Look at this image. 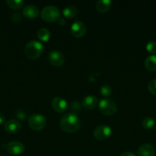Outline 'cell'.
I'll return each mask as SVG.
<instances>
[{
  "mask_svg": "<svg viewBox=\"0 0 156 156\" xmlns=\"http://www.w3.org/2000/svg\"><path fill=\"white\" fill-rule=\"evenodd\" d=\"M98 100L95 96L87 95L83 99V106L87 110H93L97 105Z\"/></svg>",
  "mask_w": 156,
  "mask_h": 156,
  "instance_id": "5bb4252c",
  "label": "cell"
},
{
  "mask_svg": "<svg viewBox=\"0 0 156 156\" xmlns=\"http://www.w3.org/2000/svg\"><path fill=\"white\" fill-rule=\"evenodd\" d=\"M43 44L38 41H32L24 47V54L30 59H35L39 57L43 51Z\"/></svg>",
  "mask_w": 156,
  "mask_h": 156,
  "instance_id": "7a4b0ae2",
  "label": "cell"
},
{
  "mask_svg": "<svg viewBox=\"0 0 156 156\" xmlns=\"http://www.w3.org/2000/svg\"><path fill=\"white\" fill-rule=\"evenodd\" d=\"M5 130L9 134H15L18 133L21 129V124L16 120H9L6 122L4 125Z\"/></svg>",
  "mask_w": 156,
  "mask_h": 156,
  "instance_id": "7c38bea8",
  "label": "cell"
},
{
  "mask_svg": "<svg viewBox=\"0 0 156 156\" xmlns=\"http://www.w3.org/2000/svg\"><path fill=\"white\" fill-rule=\"evenodd\" d=\"M112 2L110 0H99L96 4V10L99 13H106L110 9Z\"/></svg>",
  "mask_w": 156,
  "mask_h": 156,
  "instance_id": "9a60e30c",
  "label": "cell"
},
{
  "mask_svg": "<svg viewBox=\"0 0 156 156\" xmlns=\"http://www.w3.org/2000/svg\"><path fill=\"white\" fill-rule=\"evenodd\" d=\"M8 6L14 10L19 9L24 5V2L21 0H7L6 1Z\"/></svg>",
  "mask_w": 156,
  "mask_h": 156,
  "instance_id": "d6986e66",
  "label": "cell"
},
{
  "mask_svg": "<svg viewBox=\"0 0 156 156\" xmlns=\"http://www.w3.org/2000/svg\"><path fill=\"white\" fill-rule=\"evenodd\" d=\"M70 108L72 111V113L76 114V113L79 112V111L81 110L80 103L78 101H73L71 104H70Z\"/></svg>",
  "mask_w": 156,
  "mask_h": 156,
  "instance_id": "7402d4cb",
  "label": "cell"
},
{
  "mask_svg": "<svg viewBox=\"0 0 156 156\" xmlns=\"http://www.w3.org/2000/svg\"><path fill=\"white\" fill-rule=\"evenodd\" d=\"M58 24H59L60 25H64V24H65V20H64V18H58Z\"/></svg>",
  "mask_w": 156,
  "mask_h": 156,
  "instance_id": "4316f807",
  "label": "cell"
},
{
  "mask_svg": "<svg viewBox=\"0 0 156 156\" xmlns=\"http://www.w3.org/2000/svg\"><path fill=\"white\" fill-rule=\"evenodd\" d=\"M120 156H136V155L130 152H123V153H122Z\"/></svg>",
  "mask_w": 156,
  "mask_h": 156,
  "instance_id": "83f0119b",
  "label": "cell"
},
{
  "mask_svg": "<svg viewBox=\"0 0 156 156\" xmlns=\"http://www.w3.org/2000/svg\"><path fill=\"white\" fill-rule=\"evenodd\" d=\"M16 117H18V118L22 120V119L25 118V114H24V112H22V111H18L16 114Z\"/></svg>",
  "mask_w": 156,
  "mask_h": 156,
  "instance_id": "484cf974",
  "label": "cell"
},
{
  "mask_svg": "<svg viewBox=\"0 0 156 156\" xmlns=\"http://www.w3.org/2000/svg\"><path fill=\"white\" fill-rule=\"evenodd\" d=\"M154 125V119L151 118L150 117H147L144 118L142 120V126L145 129H151Z\"/></svg>",
  "mask_w": 156,
  "mask_h": 156,
  "instance_id": "ffe728a7",
  "label": "cell"
},
{
  "mask_svg": "<svg viewBox=\"0 0 156 156\" xmlns=\"http://www.w3.org/2000/svg\"><path fill=\"white\" fill-rule=\"evenodd\" d=\"M22 14L25 18L29 19H34L39 14V9L35 5H27L23 8Z\"/></svg>",
  "mask_w": 156,
  "mask_h": 156,
  "instance_id": "8fae6325",
  "label": "cell"
},
{
  "mask_svg": "<svg viewBox=\"0 0 156 156\" xmlns=\"http://www.w3.org/2000/svg\"><path fill=\"white\" fill-rule=\"evenodd\" d=\"M99 108L101 112L107 116H112L117 111V105L114 101L104 98L99 101Z\"/></svg>",
  "mask_w": 156,
  "mask_h": 156,
  "instance_id": "5b68a950",
  "label": "cell"
},
{
  "mask_svg": "<svg viewBox=\"0 0 156 156\" xmlns=\"http://www.w3.org/2000/svg\"><path fill=\"white\" fill-rule=\"evenodd\" d=\"M148 89L151 94L156 95V79L150 81L148 84Z\"/></svg>",
  "mask_w": 156,
  "mask_h": 156,
  "instance_id": "603a6c76",
  "label": "cell"
},
{
  "mask_svg": "<svg viewBox=\"0 0 156 156\" xmlns=\"http://www.w3.org/2000/svg\"><path fill=\"white\" fill-rule=\"evenodd\" d=\"M11 18H12V21L18 23L21 20V14L18 13V12H16V13H14L13 15H12Z\"/></svg>",
  "mask_w": 156,
  "mask_h": 156,
  "instance_id": "d4e9b609",
  "label": "cell"
},
{
  "mask_svg": "<svg viewBox=\"0 0 156 156\" xmlns=\"http://www.w3.org/2000/svg\"><path fill=\"white\" fill-rule=\"evenodd\" d=\"M60 126L64 132L72 133L76 132L80 129V120L76 114L73 113H67L61 118Z\"/></svg>",
  "mask_w": 156,
  "mask_h": 156,
  "instance_id": "6da1fadb",
  "label": "cell"
},
{
  "mask_svg": "<svg viewBox=\"0 0 156 156\" xmlns=\"http://www.w3.org/2000/svg\"><path fill=\"white\" fill-rule=\"evenodd\" d=\"M51 106L53 109L58 113H63L67 108V103L63 98L54 97L52 99Z\"/></svg>",
  "mask_w": 156,
  "mask_h": 156,
  "instance_id": "30bf717a",
  "label": "cell"
},
{
  "mask_svg": "<svg viewBox=\"0 0 156 156\" xmlns=\"http://www.w3.org/2000/svg\"><path fill=\"white\" fill-rule=\"evenodd\" d=\"M146 50L151 53H156V42L150 41L146 44Z\"/></svg>",
  "mask_w": 156,
  "mask_h": 156,
  "instance_id": "cb8c5ba5",
  "label": "cell"
},
{
  "mask_svg": "<svg viewBox=\"0 0 156 156\" xmlns=\"http://www.w3.org/2000/svg\"><path fill=\"white\" fill-rule=\"evenodd\" d=\"M145 66L148 71H156V56L151 55L148 56L145 60Z\"/></svg>",
  "mask_w": 156,
  "mask_h": 156,
  "instance_id": "2e32d148",
  "label": "cell"
},
{
  "mask_svg": "<svg viewBox=\"0 0 156 156\" xmlns=\"http://www.w3.org/2000/svg\"><path fill=\"white\" fill-rule=\"evenodd\" d=\"M47 120L42 114H34L29 117L28 125L34 130H41L45 127Z\"/></svg>",
  "mask_w": 156,
  "mask_h": 156,
  "instance_id": "277c9868",
  "label": "cell"
},
{
  "mask_svg": "<svg viewBox=\"0 0 156 156\" xmlns=\"http://www.w3.org/2000/svg\"><path fill=\"white\" fill-rule=\"evenodd\" d=\"M100 94L103 97L107 98L112 94V88L110 85H103L100 88Z\"/></svg>",
  "mask_w": 156,
  "mask_h": 156,
  "instance_id": "44dd1931",
  "label": "cell"
},
{
  "mask_svg": "<svg viewBox=\"0 0 156 156\" xmlns=\"http://www.w3.org/2000/svg\"><path fill=\"white\" fill-rule=\"evenodd\" d=\"M38 37L40 41H43V42L49 41L50 37V33L48 29L44 28V27L40 28L38 31Z\"/></svg>",
  "mask_w": 156,
  "mask_h": 156,
  "instance_id": "ac0fdd59",
  "label": "cell"
},
{
  "mask_svg": "<svg viewBox=\"0 0 156 156\" xmlns=\"http://www.w3.org/2000/svg\"><path fill=\"white\" fill-rule=\"evenodd\" d=\"M6 148L8 152L13 155H21L24 151V144L18 141L10 142L6 145Z\"/></svg>",
  "mask_w": 156,
  "mask_h": 156,
  "instance_id": "52a82bcc",
  "label": "cell"
},
{
  "mask_svg": "<svg viewBox=\"0 0 156 156\" xmlns=\"http://www.w3.org/2000/svg\"><path fill=\"white\" fill-rule=\"evenodd\" d=\"M0 156H9V155H0Z\"/></svg>",
  "mask_w": 156,
  "mask_h": 156,
  "instance_id": "f546056e",
  "label": "cell"
},
{
  "mask_svg": "<svg viewBox=\"0 0 156 156\" xmlns=\"http://www.w3.org/2000/svg\"><path fill=\"white\" fill-rule=\"evenodd\" d=\"M5 120H6V117H5V116L3 115L2 114H0V124L4 123Z\"/></svg>",
  "mask_w": 156,
  "mask_h": 156,
  "instance_id": "f1b7e54d",
  "label": "cell"
},
{
  "mask_svg": "<svg viewBox=\"0 0 156 156\" xmlns=\"http://www.w3.org/2000/svg\"><path fill=\"white\" fill-rule=\"evenodd\" d=\"M41 17L48 22L58 21L60 18V10L54 5H47L41 10Z\"/></svg>",
  "mask_w": 156,
  "mask_h": 156,
  "instance_id": "3957f363",
  "label": "cell"
},
{
  "mask_svg": "<svg viewBox=\"0 0 156 156\" xmlns=\"http://www.w3.org/2000/svg\"><path fill=\"white\" fill-rule=\"evenodd\" d=\"M155 151L151 145L145 143L142 145L138 149V155L139 156H154Z\"/></svg>",
  "mask_w": 156,
  "mask_h": 156,
  "instance_id": "4fadbf2b",
  "label": "cell"
},
{
  "mask_svg": "<svg viewBox=\"0 0 156 156\" xmlns=\"http://www.w3.org/2000/svg\"><path fill=\"white\" fill-rule=\"evenodd\" d=\"M48 60L54 66H61L64 62V56L58 50H52L48 55Z\"/></svg>",
  "mask_w": 156,
  "mask_h": 156,
  "instance_id": "9c48e42d",
  "label": "cell"
},
{
  "mask_svg": "<svg viewBox=\"0 0 156 156\" xmlns=\"http://www.w3.org/2000/svg\"><path fill=\"white\" fill-rule=\"evenodd\" d=\"M112 129L110 126L102 124L96 126L93 131V136L98 140H106L111 136Z\"/></svg>",
  "mask_w": 156,
  "mask_h": 156,
  "instance_id": "8992f818",
  "label": "cell"
},
{
  "mask_svg": "<svg viewBox=\"0 0 156 156\" xmlns=\"http://www.w3.org/2000/svg\"><path fill=\"white\" fill-rule=\"evenodd\" d=\"M70 31L73 37L80 38L85 35L87 32V27L82 21H74L70 26Z\"/></svg>",
  "mask_w": 156,
  "mask_h": 156,
  "instance_id": "ba28073f",
  "label": "cell"
},
{
  "mask_svg": "<svg viewBox=\"0 0 156 156\" xmlns=\"http://www.w3.org/2000/svg\"><path fill=\"white\" fill-rule=\"evenodd\" d=\"M78 10L75 6L68 5L65 7L63 10V15L67 18H73L77 15Z\"/></svg>",
  "mask_w": 156,
  "mask_h": 156,
  "instance_id": "e0dca14e",
  "label": "cell"
}]
</instances>
